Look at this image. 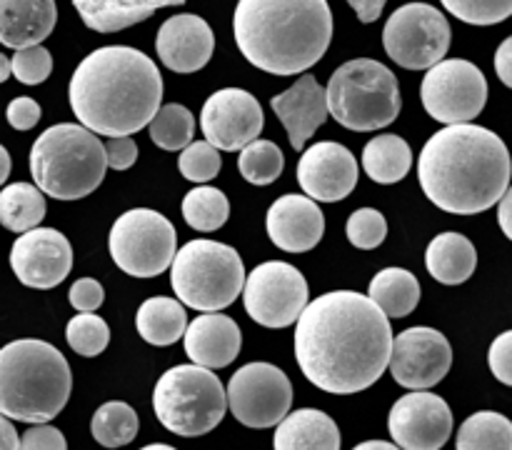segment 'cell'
<instances>
[{
    "label": "cell",
    "mask_w": 512,
    "mask_h": 450,
    "mask_svg": "<svg viewBox=\"0 0 512 450\" xmlns=\"http://www.w3.org/2000/svg\"><path fill=\"white\" fill-rule=\"evenodd\" d=\"M230 215V203L225 198L223 190L213 188V185H200L193 188L183 200V218L190 228L200 230V233H213V230L223 228L225 220Z\"/></svg>",
    "instance_id": "34"
},
{
    "label": "cell",
    "mask_w": 512,
    "mask_h": 450,
    "mask_svg": "<svg viewBox=\"0 0 512 450\" xmlns=\"http://www.w3.org/2000/svg\"><path fill=\"white\" fill-rule=\"evenodd\" d=\"M388 430L403 450H440L453 435V410L440 395L413 390L395 400Z\"/></svg>",
    "instance_id": "16"
},
{
    "label": "cell",
    "mask_w": 512,
    "mask_h": 450,
    "mask_svg": "<svg viewBox=\"0 0 512 450\" xmlns=\"http://www.w3.org/2000/svg\"><path fill=\"white\" fill-rule=\"evenodd\" d=\"M243 303L263 328H288L308 305V283L295 265L270 260L245 278Z\"/></svg>",
    "instance_id": "13"
},
{
    "label": "cell",
    "mask_w": 512,
    "mask_h": 450,
    "mask_svg": "<svg viewBox=\"0 0 512 450\" xmlns=\"http://www.w3.org/2000/svg\"><path fill=\"white\" fill-rule=\"evenodd\" d=\"M105 170V145L85 125H53L30 150V175L55 200L85 198L103 183Z\"/></svg>",
    "instance_id": "6"
},
{
    "label": "cell",
    "mask_w": 512,
    "mask_h": 450,
    "mask_svg": "<svg viewBox=\"0 0 512 450\" xmlns=\"http://www.w3.org/2000/svg\"><path fill=\"white\" fill-rule=\"evenodd\" d=\"M178 168L183 173L185 180H193V183H208L215 175L220 173V153L215 145H210L208 140H195V143L185 145L183 153H180Z\"/></svg>",
    "instance_id": "39"
},
{
    "label": "cell",
    "mask_w": 512,
    "mask_h": 450,
    "mask_svg": "<svg viewBox=\"0 0 512 450\" xmlns=\"http://www.w3.org/2000/svg\"><path fill=\"white\" fill-rule=\"evenodd\" d=\"M183 3L185 0H73L83 23L95 33H118L148 20L155 10Z\"/></svg>",
    "instance_id": "26"
},
{
    "label": "cell",
    "mask_w": 512,
    "mask_h": 450,
    "mask_svg": "<svg viewBox=\"0 0 512 450\" xmlns=\"http://www.w3.org/2000/svg\"><path fill=\"white\" fill-rule=\"evenodd\" d=\"M393 353L390 320L368 295L335 290L305 305L295 325V358L315 388L353 395L378 383Z\"/></svg>",
    "instance_id": "1"
},
{
    "label": "cell",
    "mask_w": 512,
    "mask_h": 450,
    "mask_svg": "<svg viewBox=\"0 0 512 450\" xmlns=\"http://www.w3.org/2000/svg\"><path fill=\"white\" fill-rule=\"evenodd\" d=\"M363 165L375 183H400L413 168V150L400 135H378L365 145Z\"/></svg>",
    "instance_id": "30"
},
{
    "label": "cell",
    "mask_w": 512,
    "mask_h": 450,
    "mask_svg": "<svg viewBox=\"0 0 512 450\" xmlns=\"http://www.w3.org/2000/svg\"><path fill=\"white\" fill-rule=\"evenodd\" d=\"M495 73L508 88H512V35L500 43L498 53H495Z\"/></svg>",
    "instance_id": "47"
},
{
    "label": "cell",
    "mask_w": 512,
    "mask_h": 450,
    "mask_svg": "<svg viewBox=\"0 0 512 450\" xmlns=\"http://www.w3.org/2000/svg\"><path fill=\"white\" fill-rule=\"evenodd\" d=\"M45 218V195L33 183H10L0 190V223L13 233H28Z\"/></svg>",
    "instance_id": "31"
},
{
    "label": "cell",
    "mask_w": 512,
    "mask_h": 450,
    "mask_svg": "<svg viewBox=\"0 0 512 450\" xmlns=\"http://www.w3.org/2000/svg\"><path fill=\"white\" fill-rule=\"evenodd\" d=\"M15 278L35 290H50L68 278L73 268V245L60 230L33 228L20 233L10 250Z\"/></svg>",
    "instance_id": "18"
},
{
    "label": "cell",
    "mask_w": 512,
    "mask_h": 450,
    "mask_svg": "<svg viewBox=\"0 0 512 450\" xmlns=\"http://www.w3.org/2000/svg\"><path fill=\"white\" fill-rule=\"evenodd\" d=\"M10 68H13L15 80H20L23 85H40L53 73V55L43 45L20 48L10 58Z\"/></svg>",
    "instance_id": "41"
},
{
    "label": "cell",
    "mask_w": 512,
    "mask_h": 450,
    "mask_svg": "<svg viewBox=\"0 0 512 450\" xmlns=\"http://www.w3.org/2000/svg\"><path fill=\"white\" fill-rule=\"evenodd\" d=\"M275 115L280 123L288 130L290 145L295 150H303L305 143L315 135V130L328 120V100H325V88L313 78V75H303L295 80L293 88L285 93L275 95L270 100Z\"/></svg>",
    "instance_id": "22"
},
{
    "label": "cell",
    "mask_w": 512,
    "mask_h": 450,
    "mask_svg": "<svg viewBox=\"0 0 512 450\" xmlns=\"http://www.w3.org/2000/svg\"><path fill=\"white\" fill-rule=\"evenodd\" d=\"M268 235L285 253H308L323 240L325 215L308 195H283L268 210Z\"/></svg>",
    "instance_id": "21"
},
{
    "label": "cell",
    "mask_w": 512,
    "mask_h": 450,
    "mask_svg": "<svg viewBox=\"0 0 512 450\" xmlns=\"http://www.w3.org/2000/svg\"><path fill=\"white\" fill-rule=\"evenodd\" d=\"M233 33L240 53L270 75L313 68L333 40L328 0H238Z\"/></svg>",
    "instance_id": "4"
},
{
    "label": "cell",
    "mask_w": 512,
    "mask_h": 450,
    "mask_svg": "<svg viewBox=\"0 0 512 450\" xmlns=\"http://www.w3.org/2000/svg\"><path fill=\"white\" fill-rule=\"evenodd\" d=\"M8 175H10V153L0 145V185L8 180Z\"/></svg>",
    "instance_id": "52"
},
{
    "label": "cell",
    "mask_w": 512,
    "mask_h": 450,
    "mask_svg": "<svg viewBox=\"0 0 512 450\" xmlns=\"http://www.w3.org/2000/svg\"><path fill=\"white\" fill-rule=\"evenodd\" d=\"M73 375L65 355L38 338L0 348V413L23 423H48L65 408Z\"/></svg>",
    "instance_id": "5"
},
{
    "label": "cell",
    "mask_w": 512,
    "mask_h": 450,
    "mask_svg": "<svg viewBox=\"0 0 512 450\" xmlns=\"http://www.w3.org/2000/svg\"><path fill=\"white\" fill-rule=\"evenodd\" d=\"M225 398L235 420L248 428H273L293 405V385L278 365L248 363L235 370Z\"/></svg>",
    "instance_id": "14"
},
{
    "label": "cell",
    "mask_w": 512,
    "mask_h": 450,
    "mask_svg": "<svg viewBox=\"0 0 512 450\" xmlns=\"http://www.w3.org/2000/svg\"><path fill=\"white\" fill-rule=\"evenodd\" d=\"M348 3L350 8L358 13L360 23H375V20L380 18V13H383L388 0H348Z\"/></svg>",
    "instance_id": "48"
},
{
    "label": "cell",
    "mask_w": 512,
    "mask_h": 450,
    "mask_svg": "<svg viewBox=\"0 0 512 450\" xmlns=\"http://www.w3.org/2000/svg\"><path fill=\"white\" fill-rule=\"evenodd\" d=\"M138 428L140 423L135 410L120 400L103 403L90 420V433L103 448H123V445L133 443Z\"/></svg>",
    "instance_id": "33"
},
{
    "label": "cell",
    "mask_w": 512,
    "mask_h": 450,
    "mask_svg": "<svg viewBox=\"0 0 512 450\" xmlns=\"http://www.w3.org/2000/svg\"><path fill=\"white\" fill-rule=\"evenodd\" d=\"M428 273L443 285H460L470 280L478 265V250L465 235L440 233L425 250Z\"/></svg>",
    "instance_id": "27"
},
{
    "label": "cell",
    "mask_w": 512,
    "mask_h": 450,
    "mask_svg": "<svg viewBox=\"0 0 512 450\" xmlns=\"http://www.w3.org/2000/svg\"><path fill=\"white\" fill-rule=\"evenodd\" d=\"M20 438L15 433V425L10 423V418H5L0 413V450H18Z\"/></svg>",
    "instance_id": "50"
},
{
    "label": "cell",
    "mask_w": 512,
    "mask_h": 450,
    "mask_svg": "<svg viewBox=\"0 0 512 450\" xmlns=\"http://www.w3.org/2000/svg\"><path fill=\"white\" fill-rule=\"evenodd\" d=\"M155 48L165 68L173 73H195L213 58L215 35L200 15H173L160 25Z\"/></svg>",
    "instance_id": "20"
},
{
    "label": "cell",
    "mask_w": 512,
    "mask_h": 450,
    "mask_svg": "<svg viewBox=\"0 0 512 450\" xmlns=\"http://www.w3.org/2000/svg\"><path fill=\"white\" fill-rule=\"evenodd\" d=\"M140 450H175L173 445H165V443H153V445H145V448Z\"/></svg>",
    "instance_id": "54"
},
{
    "label": "cell",
    "mask_w": 512,
    "mask_h": 450,
    "mask_svg": "<svg viewBox=\"0 0 512 450\" xmlns=\"http://www.w3.org/2000/svg\"><path fill=\"white\" fill-rule=\"evenodd\" d=\"M275 450H340V430L328 413L300 408L285 415L273 438Z\"/></svg>",
    "instance_id": "25"
},
{
    "label": "cell",
    "mask_w": 512,
    "mask_h": 450,
    "mask_svg": "<svg viewBox=\"0 0 512 450\" xmlns=\"http://www.w3.org/2000/svg\"><path fill=\"white\" fill-rule=\"evenodd\" d=\"M108 248L110 258L123 273L133 278H155L173 263L178 233L163 213L135 208L115 220Z\"/></svg>",
    "instance_id": "10"
},
{
    "label": "cell",
    "mask_w": 512,
    "mask_h": 450,
    "mask_svg": "<svg viewBox=\"0 0 512 450\" xmlns=\"http://www.w3.org/2000/svg\"><path fill=\"white\" fill-rule=\"evenodd\" d=\"M348 240L360 250H373L378 248L380 243L388 235V223H385L383 213L375 208H360L355 210L348 218Z\"/></svg>",
    "instance_id": "40"
},
{
    "label": "cell",
    "mask_w": 512,
    "mask_h": 450,
    "mask_svg": "<svg viewBox=\"0 0 512 450\" xmlns=\"http://www.w3.org/2000/svg\"><path fill=\"white\" fill-rule=\"evenodd\" d=\"M263 108L243 88H223L210 95L200 113L205 140L218 150H243L263 130Z\"/></svg>",
    "instance_id": "17"
},
{
    "label": "cell",
    "mask_w": 512,
    "mask_h": 450,
    "mask_svg": "<svg viewBox=\"0 0 512 450\" xmlns=\"http://www.w3.org/2000/svg\"><path fill=\"white\" fill-rule=\"evenodd\" d=\"M170 285L178 300L203 313H218L235 303L245 285L238 250L218 240H190L170 263Z\"/></svg>",
    "instance_id": "8"
},
{
    "label": "cell",
    "mask_w": 512,
    "mask_h": 450,
    "mask_svg": "<svg viewBox=\"0 0 512 450\" xmlns=\"http://www.w3.org/2000/svg\"><path fill=\"white\" fill-rule=\"evenodd\" d=\"M58 23L55 0H0V43L20 50L40 45Z\"/></svg>",
    "instance_id": "24"
},
{
    "label": "cell",
    "mask_w": 512,
    "mask_h": 450,
    "mask_svg": "<svg viewBox=\"0 0 512 450\" xmlns=\"http://www.w3.org/2000/svg\"><path fill=\"white\" fill-rule=\"evenodd\" d=\"M150 140L163 150H183L193 143L195 118L185 105L168 103L158 108L155 118L148 123Z\"/></svg>",
    "instance_id": "35"
},
{
    "label": "cell",
    "mask_w": 512,
    "mask_h": 450,
    "mask_svg": "<svg viewBox=\"0 0 512 450\" xmlns=\"http://www.w3.org/2000/svg\"><path fill=\"white\" fill-rule=\"evenodd\" d=\"M420 98L430 118L438 123H470L483 113L488 103V80L483 70L470 60H440L425 73Z\"/></svg>",
    "instance_id": "12"
},
{
    "label": "cell",
    "mask_w": 512,
    "mask_h": 450,
    "mask_svg": "<svg viewBox=\"0 0 512 450\" xmlns=\"http://www.w3.org/2000/svg\"><path fill=\"white\" fill-rule=\"evenodd\" d=\"M105 160H108V168L113 170L133 168L135 160H138V145H135V140L130 135L110 138L105 143Z\"/></svg>",
    "instance_id": "45"
},
{
    "label": "cell",
    "mask_w": 512,
    "mask_h": 450,
    "mask_svg": "<svg viewBox=\"0 0 512 450\" xmlns=\"http://www.w3.org/2000/svg\"><path fill=\"white\" fill-rule=\"evenodd\" d=\"M138 333L150 345H173L188 328L185 308L175 298H148L138 310Z\"/></svg>",
    "instance_id": "28"
},
{
    "label": "cell",
    "mask_w": 512,
    "mask_h": 450,
    "mask_svg": "<svg viewBox=\"0 0 512 450\" xmlns=\"http://www.w3.org/2000/svg\"><path fill=\"white\" fill-rule=\"evenodd\" d=\"M498 223L500 230L512 240V185L505 190L503 198L498 200Z\"/></svg>",
    "instance_id": "49"
},
{
    "label": "cell",
    "mask_w": 512,
    "mask_h": 450,
    "mask_svg": "<svg viewBox=\"0 0 512 450\" xmlns=\"http://www.w3.org/2000/svg\"><path fill=\"white\" fill-rule=\"evenodd\" d=\"M458 450H512V420L495 410L470 415L458 430Z\"/></svg>",
    "instance_id": "32"
},
{
    "label": "cell",
    "mask_w": 512,
    "mask_h": 450,
    "mask_svg": "<svg viewBox=\"0 0 512 450\" xmlns=\"http://www.w3.org/2000/svg\"><path fill=\"white\" fill-rule=\"evenodd\" d=\"M488 363L495 378L512 388V330H505V333H500L498 338L493 340L488 353Z\"/></svg>",
    "instance_id": "43"
},
{
    "label": "cell",
    "mask_w": 512,
    "mask_h": 450,
    "mask_svg": "<svg viewBox=\"0 0 512 450\" xmlns=\"http://www.w3.org/2000/svg\"><path fill=\"white\" fill-rule=\"evenodd\" d=\"M185 353L195 365L218 370L233 363L240 353V335L238 323L228 315L220 313H203L188 323L183 333Z\"/></svg>",
    "instance_id": "23"
},
{
    "label": "cell",
    "mask_w": 512,
    "mask_h": 450,
    "mask_svg": "<svg viewBox=\"0 0 512 450\" xmlns=\"http://www.w3.org/2000/svg\"><path fill=\"white\" fill-rule=\"evenodd\" d=\"M153 408L163 428L183 438H198L218 428L228 413V398L218 375L203 365H175L160 375Z\"/></svg>",
    "instance_id": "9"
},
{
    "label": "cell",
    "mask_w": 512,
    "mask_h": 450,
    "mask_svg": "<svg viewBox=\"0 0 512 450\" xmlns=\"http://www.w3.org/2000/svg\"><path fill=\"white\" fill-rule=\"evenodd\" d=\"M448 13L468 25H498L512 15V0H440Z\"/></svg>",
    "instance_id": "38"
},
{
    "label": "cell",
    "mask_w": 512,
    "mask_h": 450,
    "mask_svg": "<svg viewBox=\"0 0 512 450\" xmlns=\"http://www.w3.org/2000/svg\"><path fill=\"white\" fill-rule=\"evenodd\" d=\"M65 340L83 358H95V355H100L108 348L110 328L95 313H80L65 328Z\"/></svg>",
    "instance_id": "37"
},
{
    "label": "cell",
    "mask_w": 512,
    "mask_h": 450,
    "mask_svg": "<svg viewBox=\"0 0 512 450\" xmlns=\"http://www.w3.org/2000/svg\"><path fill=\"white\" fill-rule=\"evenodd\" d=\"M70 108L95 135L118 138L143 130L163 100L160 70L143 50L105 45L93 50L70 78Z\"/></svg>",
    "instance_id": "3"
},
{
    "label": "cell",
    "mask_w": 512,
    "mask_h": 450,
    "mask_svg": "<svg viewBox=\"0 0 512 450\" xmlns=\"http://www.w3.org/2000/svg\"><path fill=\"white\" fill-rule=\"evenodd\" d=\"M512 160L505 140L473 123L448 125L425 143L418 160L423 193L440 210L478 215L510 188Z\"/></svg>",
    "instance_id": "2"
},
{
    "label": "cell",
    "mask_w": 512,
    "mask_h": 450,
    "mask_svg": "<svg viewBox=\"0 0 512 450\" xmlns=\"http://www.w3.org/2000/svg\"><path fill=\"white\" fill-rule=\"evenodd\" d=\"M18 450H68L65 435L48 423H35L20 438Z\"/></svg>",
    "instance_id": "42"
},
{
    "label": "cell",
    "mask_w": 512,
    "mask_h": 450,
    "mask_svg": "<svg viewBox=\"0 0 512 450\" xmlns=\"http://www.w3.org/2000/svg\"><path fill=\"white\" fill-rule=\"evenodd\" d=\"M298 183L308 198L338 203L348 198L358 185V160L335 140L315 143L300 158Z\"/></svg>",
    "instance_id": "19"
},
{
    "label": "cell",
    "mask_w": 512,
    "mask_h": 450,
    "mask_svg": "<svg viewBox=\"0 0 512 450\" xmlns=\"http://www.w3.org/2000/svg\"><path fill=\"white\" fill-rule=\"evenodd\" d=\"M8 123L13 125L15 130H30L38 125L40 120V105L35 103L33 98H15L10 100L8 105Z\"/></svg>",
    "instance_id": "46"
},
{
    "label": "cell",
    "mask_w": 512,
    "mask_h": 450,
    "mask_svg": "<svg viewBox=\"0 0 512 450\" xmlns=\"http://www.w3.org/2000/svg\"><path fill=\"white\" fill-rule=\"evenodd\" d=\"M105 290L98 280L93 278H80L75 280L73 288H70V305L80 313H95V310L103 305Z\"/></svg>",
    "instance_id": "44"
},
{
    "label": "cell",
    "mask_w": 512,
    "mask_h": 450,
    "mask_svg": "<svg viewBox=\"0 0 512 450\" xmlns=\"http://www.w3.org/2000/svg\"><path fill=\"white\" fill-rule=\"evenodd\" d=\"M353 450H403L395 443H388V440H365V443L355 445Z\"/></svg>",
    "instance_id": "51"
},
{
    "label": "cell",
    "mask_w": 512,
    "mask_h": 450,
    "mask_svg": "<svg viewBox=\"0 0 512 450\" xmlns=\"http://www.w3.org/2000/svg\"><path fill=\"white\" fill-rule=\"evenodd\" d=\"M450 365H453V348L440 330L418 325L393 338L388 368L403 388H433L450 373Z\"/></svg>",
    "instance_id": "15"
},
{
    "label": "cell",
    "mask_w": 512,
    "mask_h": 450,
    "mask_svg": "<svg viewBox=\"0 0 512 450\" xmlns=\"http://www.w3.org/2000/svg\"><path fill=\"white\" fill-rule=\"evenodd\" d=\"M283 165V150L273 140L255 138L253 143H248L240 150L238 170L253 185H270L273 180H278L280 173H283Z\"/></svg>",
    "instance_id": "36"
},
{
    "label": "cell",
    "mask_w": 512,
    "mask_h": 450,
    "mask_svg": "<svg viewBox=\"0 0 512 450\" xmlns=\"http://www.w3.org/2000/svg\"><path fill=\"white\" fill-rule=\"evenodd\" d=\"M328 113L343 128L370 133L400 115V85L388 65L373 58H355L340 65L325 88Z\"/></svg>",
    "instance_id": "7"
},
{
    "label": "cell",
    "mask_w": 512,
    "mask_h": 450,
    "mask_svg": "<svg viewBox=\"0 0 512 450\" xmlns=\"http://www.w3.org/2000/svg\"><path fill=\"white\" fill-rule=\"evenodd\" d=\"M448 18L435 5L408 3L395 10L383 30L385 53L405 70H428L450 48Z\"/></svg>",
    "instance_id": "11"
},
{
    "label": "cell",
    "mask_w": 512,
    "mask_h": 450,
    "mask_svg": "<svg viewBox=\"0 0 512 450\" xmlns=\"http://www.w3.org/2000/svg\"><path fill=\"white\" fill-rule=\"evenodd\" d=\"M368 298L383 310L388 318H405L420 303V283L410 270L385 268L370 280Z\"/></svg>",
    "instance_id": "29"
},
{
    "label": "cell",
    "mask_w": 512,
    "mask_h": 450,
    "mask_svg": "<svg viewBox=\"0 0 512 450\" xmlns=\"http://www.w3.org/2000/svg\"><path fill=\"white\" fill-rule=\"evenodd\" d=\"M10 75H13V68H10V58H8V55L0 53V83H5Z\"/></svg>",
    "instance_id": "53"
}]
</instances>
